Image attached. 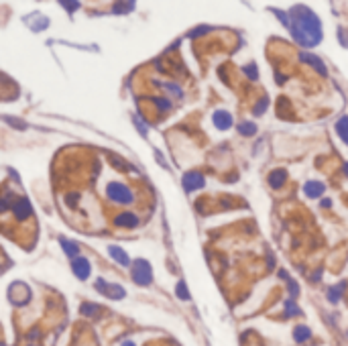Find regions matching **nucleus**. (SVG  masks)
<instances>
[{"label": "nucleus", "instance_id": "21", "mask_svg": "<svg viewBox=\"0 0 348 346\" xmlns=\"http://www.w3.org/2000/svg\"><path fill=\"white\" fill-rule=\"evenodd\" d=\"M175 293H177V297H181V299H190V291H188V287H185V283H183V281H179V283H177Z\"/></svg>", "mask_w": 348, "mask_h": 346}, {"label": "nucleus", "instance_id": "23", "mask_svg": "<svg viewBox=\"0 0 348 346\" xmlns=\"http://www.w3.org/2000/svg\"><path fill=\"white\" fill-rule=\"evenodd\" d=\"M79 311H82L84 316H94V311H98V306H92V304H84L82 308H79Z\"/></svg>", "mask_w": 348, "mask_h": 346}, {"label": "nucleus", "instance_id": "14", "mask_svg": "<svg viewBox=\"0 0 348 346\" xmlns=\"http://www.w3.org/2000/svg\"><path fill=\"white\" fill-rule=\"evenodd\" d=\"M59 245H61V249L65 250V255H67V257L77 259V255H79V247L76 245V242L67 240V238H59Z\"/></svg>", "mask_w": 348, "mask_h": 346}, {"label": "nucleus", "instance_id": "16", "mask_svg": "<svg viewBox=\"0 0 348 346\" xmlns=\"http://www.w3.org/2000/svg\"><path fill=\"white\" fill-rule=\"evenodd\" d=\"M344 287H346V283L342 281V283L334 285V287H330V289H328V297H330V302H332V304H336V302L340 299V295L344 293Z\"/></svg>", "mask_w": 348, "mask_h": 346}, {"label": "nucleus", "instance_id": "24", "mask_svg": "<svg viewBox=\"0 0 348 346\" xmlns=\"http://www.w3.org/2000/svg\"><path fill=\"white\" fill-rule=\"evenodd\" d=\"M153 102L159 106V110H169V108H171V102H169L167 98H155Z\"/></svg>", "mask_w": 348, "mask_h": 346}, {"label": "nucleus", "instance_id": "11", "mask_svg": "<svg viewBox=\"0 0 348 346\" xmlns=\"http://www.w3.org/2000/svg\"><path fill=\"white\" fill-rule=\"evenodd\" d=\"M301 59H304L306 63H309L318 74H322V76H326V74H328V69H326V65H324V63L320 61V57L311 55V53H301Z\"/></svg>", "mask_w": 348, "mask_h": 346}, {"label": "nucleus", "instance_id": "33", "mask_svg": "<svg viewBox=\"0 0 348 346\" xmlns=\"http://www.w3.org/2000/svg\"><path fill=\"white\" fill-rule=\"evenodd\" d=\"M330 204H332L330 200H322V206H324V208H330Z\"/></svg>", "mask_w": 348, "mask_h": 346}, {"label": "nucleus", "instance_id": "34", "mask_svg": "<svg viewBox=\"0 0 348 346\" xmlns=\"http://www.w3.org/2000/svg\"><path fill=\"white\" fill-rule=\"evenodd\" d=\"M122 346H136V344H135V342H131V340H126Z\"/></svg>", "mask_w": 348, "mask_h": 346}, {"label": "nucleus", "instance_id": "19", "mask_svg": "<svg viewBox=\"0 0 348 346\" xmlns=\"http://www.w3.org/2000/svg\"><path fill=\"white\" fill-rule=\"evenodd\" d=\"M133 8H135V2H116L112 6L114 13H129V10H133Z\"/></svg>", "mask_w": 348, "mask_h": 346}, {"label": "nucleus", "instance_id": "32", "mask_svg": "<svg viewBox=\"0 0 348 346\" xmlns=\"http://www.w3.org/2000/svg\"><path fill=\"white\" fill-rule=\"evenodd\" d=\"M289 291H291V295H297V283H289Z\"/></svg>", "mask_w": 348, "mask_h": 346}, {"label": "nucleus", "instance_id": "15", "mask_svg": "<svg viewBox=\"0 0 348 346\" xmlns=\"http://www.w3.org/2000/svg\"><path fill=\"white\" fill-rule=\"evenodd\" d=\"M336 133L342 138V143L348 145V116H340L336 120Z\"/></svg>", "mask_w": 348, "mask_h": 346}, {"label": "nucleus", "instance_id": "35", "mask_svg": "<svg viewBox=\"0 0 348 346\" xmlns=\"http://www.w3.org/2000/svg\"><path fill=\"white\" fill-rule=\"evenodd\" d=\"M344 173H346V177H348V163L344 165Z\"/></svg>", "mask_w": 348, "mask_h": 346}, {"label": "nucleus", "instance_id": "10", "mask_svg": "<svg viewBox=\"0 0 348 346\" xmlns=\"http://www.w3.org/2000/svg\"><path fill=\"white\" fill-rule=\"evenodd\" d=\"M285 181H287V173H285L283 169H275V171L269 173V186H271L273 190L283 188Z\"/></svg>", "mask_w": 348, "mask_h": 346}, {"label": "nucleus", "instance_id": "3", "mask_svg": "<svg viewBox=\"0 0 348 346\" xmlns=\"http://www.w3.org/2000/svg\"><path fill=\"white\" fill-rule=\"evenodd\" d=\"M131 273H133V281L138 285H149L153 281V269H151V263L145 259H136L131 265Z\"/></svg>", "mask_w": 348, "mask_h": 346}, {"label": "nucleus", "instance_id": "31", "mask_svg": "<svg viewBox=\"0 0 348 346\" xmlns=\"http://www.w3.org/2000/svg\"><path fill=\"white\" fill-rule=\"evenodd\" d=\"M208 31H210V27H204V29H198V31H192L190 35H192V37H198V35H204V33H208Z\"/></svg>", "mask_w": 348, "mask_h": 346}, {"label": "nucleus", "instance_id": "27", "mask_svg": "<svg viewBox=\"0 0 348 346\" xmlns=\"http://www.w3.org/2000/svg\"><path fill=\"white\" fill-rule=\"evenodd\" d=\"M10 200H13V198H10V193L6 192V193H4V198H2V202H0V210L6 212L8 208H10Z\"/></svg>", "mask_w": 348, "mask_h": 346}, {"label": "nucleus", "instance_id": "4", "mask_svg": "<svg viewBox=\"0 0 348 346\" xmlns=\"http://www.w3.org/2000/svg\"><path fill=\"white\" fill-rule=\"evenodd\" d=\"M94 287L100 291V293H104V295H108V297H112V299H122L124 295H126V291L122 289L120 285H112V283H106L104 279H96V283H94Z\"/></svg>", "mask_w": 348, "mask_h": 346}, {"label": "nucleus", "instance_id": "2", "mask_svg": "<svg viewBox=\"0 0 348 346\" xmlns=\"http://www.w3.org/2000/svg\"><path fill=\"white\" fill-rule=\"evenodd\" d=\"M106 195H108V200L114 202V204H131L135 200V195L131 192V188H126L124 183L120 181H110L108 183V188H106Z\"/></svg>", "mask_w": 348, "mask_h": 346}, {"label": "nucleus", "instance_id": "20", "mask_svg": "<svg viewBox=\"0 0 348 346\" xmlns=\"http://www.w3.org/2000/svg\"><path fill=\"white\" fill-rule=\"evenodd\" d=\"M301 311L293 302H285V316H299Z\"/></svg>", "mask_w": 348, "mask_h": 346}, {"label": "nucleus", "instance_id": "25", "mask_svg": "<svg viewBox=\"0 0 348 346\" xmlns=\"http://www.w3.org/2000/svg\"><path fill=\"white\" fill-rule=\"evenodd\" d=\"M242 72H245L251 79H257V67H254V63H251V65H247V67H242Z\"/></svg>", "mask_w": 348, "mask_h": 346}, {"label": "nucleus", "instance_id": "12", "mask_svg": "<svg viewBox=\"0 0 348 346\" xmlns=\"http://www.w3.org/2000/svg\"><path fill=\"white\" fill-rule=\"evenodd\" d=\"M108 252H110V257H112L116 263L124 265V267H129V265H131V257L126 255V252H124L120 247H108Z\"/></svg>", "mask_w": 348, "mask_h": 346}, {"label": "nucleus", "instance_id": "26", "mask_svg": "<svg viewBox=\"0 0 348 346\" xmlns=\"http://www.w3.org/2000/svg\"><path fill=\"white\" fill-rule=\"evenodd\" d=\"M133 120L136 122V129H138V133H141L143 136H147V133H149V131H147V126H145V122H143L141 118H138V116H133Z\"/></svg>", "mask_w": 348, "mask_h": 346}, {"label": "nucleus", "instance_id": "13", "mask_svg": "<svg viewBox=\"0 0 348 346\" xmlns=\"http://www.w3.org/2000/svg\"><path fill=\"white\" fill-rule=\"evenodd\" d=\"M324 190L326 188H324V183H320V181H308L306 188H304L308 198H320V195L324 193Z\"/></svg>", "mask_w": 348, "mask_h": 346}, {"label": "nucleus", "instance_id": "7", "mask_svg": "<svg viewBox=\"0 0 348 346\" xmlns=\"http://www.w3.org/2000/svg\"><path fill=\"white\" fill-rule=\"evenodd\" d=\"M13 212H15V216L19 218V220H27V218L31 216V212H33V208H31L27 198H20V200L13 202Z\"/></svg>", "mask_w": 348, "mask_h": 346}, {"label": "nucleus", "instance_id": "30", "mask_svg": "<svg viewBox=\"0 0 348 346\" xmlns=\"http://www.w3.org/2000/svg\"><path fill=\"white\" fill-rule=\"evenodd\" d=\"M63 8H69V13H76V10L79 8V2H61Z\"/></svg>", "mask_w": 348, "mask_h": 346}, {"label": "nucleus", "instance_id": "6", "mask_svg": "<svg viewBox=\"0 0 348 346\" xmlns=\"http://www.w3.org/2000/svg\"><path fill=\"white\" fill-rule=\"evenodd\" d=\"M72 269H74V275L77 277V279L86 281L88 277H90V261L86 257H77L72 263Z\"/></svg>", "mask_w": 348, "mask_h": 346}, {"label": "nucleus", "instance_id": "1", "mask_svg": "<svg viewBox=\"0 0 348 346\" xmlns=\"http://www.w3.org/2000/svg\"><path fill=\"white\" fill-rule=\"evenodd\" d=\"M289 19H291L289 31H291L293 39L299 45H304V47H316L322 41V22L311 8L297 4L289 10Z\"/></svg>", "mask_w": 348, "mask_h": 346}, {"label": "nucleus", "instance_id": "18", "mask_svg": "<svg viewBox=\"0 0 348 346\" xmlns=\"http://www.w3.org/2000/svg\"><path fill=\"white\" fill-rule=\"evenodd\" d=\"M238 133H240V135H245V136H252L254 133H257V124H252V122H242V124H238Z\"/></svg>", "mask_w": 348, "mask_h": 346}, {"label": "nucleus", "instance_id": "5", "mask_svg": "<svg viewBox=\"0 0 348 346\" xmlns=\"http://www.w3.org/2000/svg\"><path fill=\"white\" fill-rule=\"evenodd\" d=\"M183 190L185 192H195V190H202L204 188V183H206V179H204V175L200 171H188L183 175Z\"/></svg>", "mask_w": 348, "mask_h": 346}, {"label": "nucleus", "instance_id": "29", "mask_svg": "<svg viewBox=\"0 0 348 346\" xmlns=\"http://www.w3.org/2000/svg\"><path fill=\"white\" fill-rule=\"evenodd\" d=\"M77 198H79L77 193H69L67 198H65V202L69 204V208H76V204H77Z\"/></svg>", "mask_w": 348, "mask_h": 346}, {"label": "nucleus", "instance_id": "28", "mask_svg": "<svg viewBox=\"0 0 348 346\" xmlns=\"http://www.w3.org/2000/svg\"><path fill=\"white\" fill-rule=\"evenodd\" d=\"M267 104H269V100H267V98H263V100L257 104V108H254V114H257V116H259V114H263V112L267 110Z\"/></svg>", "mask_w": 348, "mask_h": 346}, {"label": "nucleus", "instance_id": "9", "mask_svg": "<svg viewBox=\"0 0 348 346\" xmlns=\"http://www.w3.org/2000/svg\"><path fill=\"white\" fill-rule=\"evenodd\" d=\"M114 224L120 226V228H136L138 226V218L131 212H122L114 218Z\"/></svg>", "mask_w": 348, "mask_h": 346}, {"label": "nucleus", "instance_id": "17", "mask_svg": "<svg viewBox=\"0 0 348 346\" xmlns=\"http://www.w3.org/2000/svg\"><path fill=\"white\" fill-rule=\"evenodd\" d=\"M309 336H311V332H309L308 326H297V328L293 330V338H295V342H306Z\"/></svg>", "mask_w": 348, "mask_h": 346}, {"label": "nucleus", "instance_id": "8", "mask_svg": "<svg viewBox=\"0 0 348 346\" xmlns=\"http://www.w3.org/2000/svg\"><path fill=\"white\" fill-rule=\"evenodd\" d=\"M212 120H214L218 131H226V129L232 126V116H230V112H226V110H216Z\"/></svg>", "mask_w": 348, "mask_h": 346}, {"label": "nucleus", "instance_id": "22", "mask_svg": "<svg viewBox=\"0 0 348 346\" xmlns=\"http://www.w3.org/2000/svg\"><path fill=\"white\" fill-rule=\"evenodd\" d=\"M273 13H275V17H277V19H279V20L283 22V27H287V29L291 27V19H289V17L283 13V10H273Z\"/></svg>", "mask_w": 348, "mask_h": 346}]
</instances>
